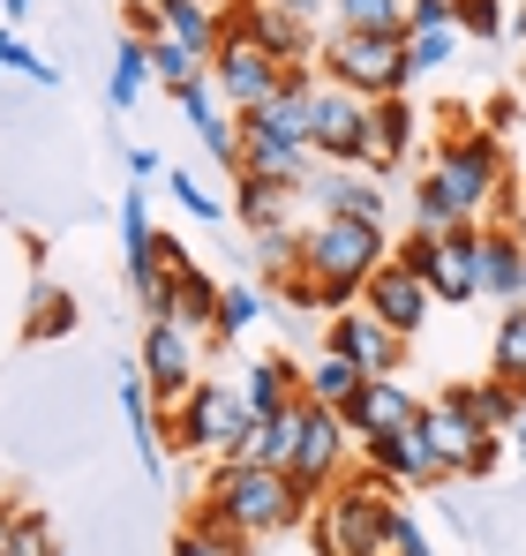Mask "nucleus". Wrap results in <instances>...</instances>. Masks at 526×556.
Listing matches in <instances>:
<instances>
[{
  "instance_id": "1",
  "label": "nucleus",
  "mask_w": 526,
  "mask_h": 556,
  "mask_svg": "<svg viewBox=\"0 0 526 556\" xmlns=\"http://www.w3.org/2000/svg\"><path fill=\"white\" fill-rule=\"evenodd\" d=\"M316 504L286 481V473H271V466H211V481H203V511H196V527H211V534H226V542H271V534H286V527H301Z\"/></svg>"
},
{
  "instance_id": "2",
  "label": "nucleus",
  "mask_w": 526,
  "mask_h": 556,
  "mask_svg": "<svg viewBox=\"0 0 526 556\" xmlns=\"http://www.w3.org/2000/svg\"><path fill=\"white\" fill-rule=\"evenodd\" d=\"M391 256V241L361 218H316L301 226V278L316 286V308H353L368 271Z\"/></svg>"
},
{
  "instance_id": "3",
  "label": "nucleus",
  "mask_w": 526,
  "mask_h": 556,
  "mask_svg": "<svg viewBox=\"0 0 526 556\" xmlns=\"http://www.w3.org/2000/svg\"><path fill=\"white\" fill-rule=\"evenodd\" d=\"M391 481L384 473H339L324 489V511H316V549L324 556H384V511H391Z\"/></svg>"
},
{
  "instance_id": "4",
  "label": "nucleus",
  "mask_w": 526,
  "mask_h": 556,
  "mask_svg": "<svg viewBox=\"0 0 526 556\" xmlns=\"http://www.w3.org/2000/svg\"><path fill=\"white\" fill-rule=\"evenodd\" d=\"M324 61V84H347L353 98H406L414 68H406V38H368V30H324L316 46Z\"/></svg>"
},
{
  "instance_id": "5",
  "label": "nucleus",
  "mask_w": 526,
  "mask_h": 556,
  "mask_svg": "<svg viewBox=\"0 0 526 556\" xmlns=\"http://www.w3.org/2000/svg\"><path fill=\"white\" fill-rule=\"evenodd\" d=\"M429 181L451 195V211L466 226H481V211L504 195V151H497V136H451L437 151V166H429Z\"/></svg>"
},
{
  "instance_id": "6",
  "label": "nucleus",
  "mask_w": 526,
  "mask_h": 556,
  "mask_svg": "<svg viewBox=\"0 0 526 556\" xmlns=\"http://www.w3.org/2000/svg\"><path fill=\"white\" fill-rule=\"evenodd\" d=\"M414 437H422V452L437 459V481H481V473H497V459H504V437H481L451 399L422 406Z\"/></svg>"
},
{
  "instance_id": "7",
  "label": "nucleus",
  "mask_w": 526,
  "mask_h": 556,
  "mask_svg": "<svg viewBox=\"0 0 526 556\" xmlns=\"http://www.w3.org/2000/svg\"><path fill=\"white\" fill-rule=\"evenodd\" d=\"M249 421H256V414L241 406V391L203 376V383H196V391L174 406V421H159V437H174L180 452H211V459H218V452H226V444H234Z\"/></svg>"
},
{
  "instance_id": "8",
  "label": "nucleus",
  "mask_w": 526,
  "mask_h": 556,
  "mask_svg": "<svg viewBox=\"0 0 526 556\" xmlns=\"http://www.w3.org/2000/svg\"><path fill=\"white\" fill-rule=\"evenodd\" d=\"M278 84H286V61H271L256 38H241V30H226V38H218V53H211V91L226 98L234 113L271 105Z\"/></svg>"
},
{
  "instance_id": "9",
  "label": "nucleus",
  "mask_w": 526,
  "mask_h": 556,
  "mask_svg": "<svg viewBox=\"0 0 526 556\" xmlns=\"http://www.w3.org/2000/svg\"><path fill=\"white\" fill-rule=\"evenodd\" d=\"M391 256H399L406 271L422 278V286L437 293L443 308H459V301H481V293H474V233H443V241H429V233H406Z\"/></svg>"
},
{
  "instance_id": "10",
  "label": "nucleus",
  "mask_w": 526,
  "mask_h": 556,
  "mask_svg": "<svg viewBox=\"0 0 526 556\" xmlns=\"http://www.w3.org/2000/svg\"><path fill=\"white\" fill-rule=\"evenodd\" d=\"M143 383H151V406H180L196 383H203V346H196V331H180V324H143Z\"/></svg>"
},
{
  "instance_id": "11",
  "label": "nucleus",
  "mask_w": 526,
  "mask_h": 556,
  "mask_svg": "<svg viewBox=\"0 0 526 556\" xmlns=\"http://www.w3.org/2000/svg\"><path fill=\"white\" fill-rule=\"evenodd\" d=\"M361 136H368V98H353L347 84H316V98H309V151L324 166H361Z\"/></svg>"
},
{
  "instance_id": "12",
  "label": "nucleus",
  "mask_w": 526,
  "mask_h": 556,
  "mask_svg": "<svg viewBox=\"0 0 526 556\" xmlns=\"http://www.w3.org/2000/svg\"><path fill=\"white\" fill-rule=\"evenodd\" d=\"M226 30L256 38L263 53H271V61H286V68L316 61V46H324V30H316V23H301V15H286V8H271V0H234V8H226Z\"/></svg>"
},
{
  "instance_id": "13",
  "label": "nucleus",
  "mask_w": 526,
  "mask_h": 556,
  "mask_svg": "<svg viewBox=\"0 0 526 556\" xmlns=\"http://www.w3.org/2000/svg\"><path fill=\"white\" fill-rule=\"evenodd\" d=\"M361 308H368V316H384V324H391L399 339H414V331H422V324L437 316V293H429L422 278L406 271L399 256H384V264L368 271V286H361Z\"/></svg>"
},
{
  "instance_id": "14",
  "label": "nucleus",
  "mask_w": 526,
  "mask_h": 556,
  "mask_svg": "<svg viewBox=\"0 0 526 556\" xmlns=\"http://www.w3.org/2000/svg\"><path fill=\"white\" fill-rule=\"evenodd\" d=\"M347 421L339 414H324V406H309V421H301V444H293V466H286V481L316 504V489H331L339 473H347Z\"/></svg>"
},
{
  "instance_id": "15",
  "label": "nucleus",
  "mask_w": 526,
  "mask_h": 556,
  "mask_svg": "<svg viewBox=\"0 0 526 556\" xmlns=\"http://www.w3.org/2000/svg\"><path fill=\"white\" fill-rule=\"evenodd\" d=\"M347 421L353 444H376V437H406L414 421H422V399L399 383V376H368L361 391H353V406L339 414Z\"/></svg>"
},
{
  "instance_id": "16",
  "label": "nucleus",
  "mask_w": 526,
  "mask_h": 556,
  "mask_svg": "<svg viewBox=\"0 0 526 556\" xmlns=\"http://www.w3.org/2000/svg\"><path fill=\"white\" fill-rule=\"evenodd\" d=\"M331 354H347L361 376H399V354H406V339L384 324V316H368L361 301L353 308H331V339H324Z\"/></svg>"
},
{
  "instance_id": "17",
  "label": "nucleus",
  "mask_w": 526,
  "mask_h": 556,
  "mask_svg": "<svg viewBox=\"0 0 526 556\" xmlns=\"http://www.w3.org/2000/svg\"><path fill=\"white\" fill-rule=\"evenodd\" d=\"M474 293L497 308L526 301V241L512 226H474Z\"/></svg>"
},
{
  "instance_id": "18",
  "label": "nucleus",
  "mask_w": 526,
  "mask_h": 556,
  "mask_svg": "<svg viewBox=\"0 0 526 556\" xmlns=\"http://www.w3.org/2000/svg\"><path fill=\"white\" fill-rule=\"evenodd\" d=\"M301 421H309V399H293V406H278V414H256L218 459L226 466H271V473H286L293 466V444H301Z\"/></svg>"
},
{
  "instance_id": "19",
  "label": "nucleus",
  "mask_w": 526,
  "mask_h": 556,
  "mask_svg": "<svg viewBox=\"0 0 526 556\" xmlns=\"http://www.w3.org/2000/svg\"><path fill=\"white\" fill-rule=\"evenodd\" d=\"M309 195H316L324 218H361V226H376V233H384V218H391V195L376 181H361L353 166H316Z\"/></svg>"
},
{
  "instance_id": "20",
  "label": "nucleus",
  "mask_w": 526,
  "mask_h": 556,
  "mask_svg": "<svg viewBox=\"0 0 526 556\" xmlns=\"http://www.w3.org/2000/svg\"><path fill=\"white\" fill-rule=\"evenodd\" d=\"M316 61H301V68H286V84H278V98L271 105H256V113H241L249 128H263V136H286V143H309V98H316Z\"/></svg>"
},
{
  "instance_id": "21",
  "label": "nucleus",
  "mask_w": 526,
  "mask_h": 556,
  "mask_svg": "<svg viewBox=\"0 0 526 556\" xmlns=\"http://www.w3.org/2000/svg\"><path fill=\"white\" fill-rule=\"evenodd\" d=\"M481 437H512V421L526 414V391H512V383H497V376H481V383H451L443 391Z\"/></svg>"
},
{
  "instance_id": "22",
  "label": "nucleus",
  "mask_w": 526,
  "mask_h": 556,
  "mask_svg": "<svg viewBox=\"0 0 526 556\" xmlns=\"http://www.w3.org/2000/svg\"><path fill=\"white\" fill-rule=\"evenodd\" d=\"M406 143H414L406 98H376V105H368V136H361V174H391V166L406 159Z\"/></svg>"
},
{
  "instance_id": "23",
  "label": "nucleus",
  "mask_w": 526,
  "mask_h": 556,
  "mask_svg": "<svg viewBox=\"0 0 526 556\" xmlns=\"http://www.w3.org/2000/svg\"><path fill=\"white\" fill-rule=\"evenodd\" d=\"M361 466L384 473L391 489H437V459L422 452L414 429H406V437H376V444H361Z\"/></svg>"
},
{
  "instance_id": "24",
  "label": "nucleus",
  "mask_w": 526,
  "mask_h": 556,
  "mask_svg": "<svg viewBox=\"0 0 526 556\" xmlns=\"http://www.w3.org/2000/svg\"><path fill=\"white\" fill-rule=\"evenodd\" d=\"M151 8H159V38L188 46L196 61H211V53H218V38H226V15H211L203 0H151Z\"/></svg>"
},
{
  "instance_id": "25",
  "label": "nucleus",
  "mask_w": 526,
  "mask_h": 556,
  "mask_svg": "<svg viewBox=\"0 0 526 556\" xmlns=\"http://www.w3.org/2000/svg\"><path fill=\"white\" fill-rule=\"evenodd\" d=\"M361 383H368V376L353 369L347 354H331V346H324V354L309 362V376H301V399H309V406H324V414H347Z\"/></svg>"
},
{
  "instance_id": "26",
  "label": "nucleus",
  "mask_w": 526,
  "mask_h": 556,
  "mask_svg": "<svg viewBox=\"0 0 526 556\" xmlns=\"http://www.w3.org/2000/svg\"><path fill=\"white\" fill-rule=\"evenodd\" d=\"M293 399H301V369H293L286 354L249 362V383H241V406H249V414H278V406H293Z\"/></svg>"
},
{
  "instance_id": "27",
  "label": "nucleus",
  "mask_w": 526,
  "mask_h": 556,
  "mask_svg": "<svg viewBox=\"0 0 526 556\" xmlns=\"http://www.w3.org/2000/svg\"><path fill=\"white\" fill-rule=\"evenodd\" d=\"M166 324H180V331H203V339L218 331V286L196 271V264H188V271H174V301H166Z\"/></svg>"
},
{
  "instance_id": "28",
  "label": "nucleus",
  "mask_w": 526,
  "mask_h": 556,
  "mask_svg": "<svg viewBox=\"0 0 526 556\" xmlns=\"http://www.w3.org/2000/svg\"><path fill=\"white\" fill-rule=\"evenodd\" d=\"M331 30H368V38H406V0H331Z\"/></svg>"
},
{
  "instance_id": "29",
  "label": "nucleus",
  "mask_w": 526,
  "mask_h": 556,
  "mask_svg": "<svg viewBox=\"0 0 526 556\" xmlns=\"http://www.w3.org/2000/svg\"><path fill=\"white\" fill-rule=\"evenodd\" d=\"M159 76H151V53H143V38H121V53H113V76H105V105L113 113H128L136 98L151 91Z\"/></svg>"
},
{
  "instance_id": "30",
  "label": "nucleus",
  "mask_w": 526,
  "mask_h": 556,
  "mask_svg": "<svg viewBox=\"0 0 526 556\" xmlns=\"http://www.w3.org/2000/svg\"><path fill=\"white\" fill-rule=\"evenodd\" d=\"M68 331H76V293H61V286H30L23 339H68Z\"/></svg>"
},
{
  "instance_id": "31",
  "label": "nucleus",
  "mask_w": 526,
  "mask_h": 556,
  "mask_svg": "<svg viewBox=\"0 0 526 556\" xmlns=\"http://www.w3.org/2000/svg\"><path fill=\"white\" fill-rule=\"evenodd\" d=\"M489 362H497V383L526 391V301L497 316V339H489Z\"/></svg>"
},
{
  "instance_id": "32",
  "label": "nucleus",
  "mask_w": 526,
  "mask_h": 556,
  "mask_svg": "<svg viewBox=\"0 0 526 556\" xmlns=\"http://www.w3.org/2000/svg\"><path fill=\"white\" fill-rule=\"evenodd\" d=\"M286 203H293V195H286V188H271V181H256V174H241V181H234V218H241L249 233H256V226H278V218H286Z\"/></svg>"
},
{
  "instance_id": "33",
  "label": "nucleus",
  "mask_w": 526,
  "mask_h": 556,
  "mask_svg": "<svg viewBox=\"0 0 526 556\" xmlns=\"http://www.w3.org/2000/svg\"><path fill=\"white\" fill-rule=\"evenodd\" d=\"M0 76H23L30 91H53V84H61V68H53L38 46H23V30H0Z\"/></svg>"
},
{
  "instance_id": "34",
  "label": "nucleus",
  "mask_w": 526,
  "mask_h": 556,
  "mask_svg": "<svg viewBox=\"0 0 526 556\" xmlns=\"http://www.w3.org/2000/svg\"><path fill=\"white\" fill-rule=\"evenodd\" d=\"M263 316H271V308H263L256 286H218V331H211V339H249Z\"/></svg>"
},
{
  "instance_id": "35",
  "label": "nucleus",
  "mask_w": 526,
  "mask_h": 556,
  "mask_svg": "<svg viewBox=\"0 0 526 556\" xmlns=\"http://www.w3.org/2000/svg\"><path fill=\"white\" fill-rule=\"evenodd\" d=\"M414 233H429V241H443V233H474V226L451 211V195H443L429 174H422V188H414Z\"/></svg>"
},
{
  "instance_id": "36",
  "label": "nucleus",
  "mask_w": 526,
  "mask_h": 556,
  "mask_svg": "<svg viewBox=\"0 0 526 556\" xmlns=\"http://www.w3.org/2000/svg\"><path fill=\"white\" fill-rule=\"evenodd\" d=\"M256 264H263V278H293L301 271V226H256Z\"/></svg>"
},
{
  "instance_id": "37",
  "label": "nucleus",
  "mask_w": 526,
  "mask_h": 556,
  "mask_svg": "<svg viewBox=\"0 0 526 556\" xmlns=\"http://www.w3.org/2000/svg\"><path fill=\"white\" fill-rule=\"evenodd\" d=\"M451 53H459V23L406 30V68H414V76H437V68H451Z\"/></svg>"
},
{
  "instance_id": "38",
  "label": "nucleus",
  "mask_w": 526,
  "mask_h": 556,
  "mask_svg": "<svg viewBox=\"0 0 526 556\" xmlns=\"http://www.w3.org/2000/svg\"><path fill=\"white\" fill-rule=\"evenodd\" d=\"M151 241H159V226H151V195L128 188V195H121V249H128V256H151Z\"/></svg>"
},
{
  "instance_id": "39",
  "label": "nucleus",
  "mask_w": 526,
  "mask_h": 556,
  "mask_svg": "<svg viewBox=\"0 0 526 556\" xmlns=\"http://www.w3.org/2000/svg\"><path fill=\"white\" fill-rule=\"evenodd\" d=\"M384 556H437V542L422 534V519H414L406 504L384 511Z\"/></svg>"
},
{
  "instance_id": "40",
  "label": "nucleus",
  "mask_w": 526,
  "mask_h": 556,
  "mask_svg": "<svg viewBox=\"0 0 526 556\" xmlns=\"http://www.w3.org/2000/svg\"><path fill=\"white\" fill-rule=\"evenodd\" d=\"M0 556H61V542H53V519H46V511H15L8 549H0Z\"/></svg>"
},
{
  "instance_id": "41",
  "label": "nucleus",
  "mask_w": 526,
  "mask_h": 556,
  "mask_svg": "<svg viewBox=\"0 0 526 556\" xmlns=\"http://www.w3.org/2000/svg\"><path fill=\"white\" fill-rule=\"evenodd\" d=\"M143 53H151V76H159L166 91H180V84H196V68H203V61H196L188 46H174V38H151Z\"/></svg>"
},
{
  "instance_id": "42",
  "label": "nucleus",
  "mask_w": 526,
  "mask_h": 556,
  "mask_svg": "<svg viewBox=\"0 0 526 556\" xmlns=\"http://www.w3.org/2000/svg\"><path fill=\"white\" fill-rule=\"evenodd\" d=\"M166 195H174L188 218H203V226H211V218H226V203H218L211 188L196 181V174H180V166H166Z\"/></svg>"
},
{
  "instance_id": "43",
  "label": "nucleus",
  "mask_w": 526,
  "mask_h": 556,
  "mask_svg": "<svg viewBox=\"0 0 526 556\" xmlns=\"http://www.w3.org/2000/svg\"><path fill=\"white\" fill-rule=\"evenodd\" d=\"M174 105L188 113V128H203V121H218V105H226V98H218L211 84H203V76H196V84H180V91H174Z\"/></svg>"
},
{
  "instance_id": "44",
  "label": "nucleus",
  "mask_w": 526,
  "mask_h": 556,
  "mask_svg": "<svg viewBox=\"0 0 526 556\" xmlns=\"http://www.w3.org/2000/svg\"><path fill=\"white\" fill-rule=\"evenodd\" d=\"M459 23L474 38H504V0H459Z\"/></svg>"
},
{
  "instance_id": "45",
  "label": "nucleus",
  "mask_w": 526,
  "mask_h": 556,
  "mask_svg": "<svg viewBox=\"0 0 526 556\" xmlns=\"http://www.w3.org/2000/svg\"><path fill=\"white\" fill-rule=\"evenodd\" d=\"M174 556H241V542H226V534H211V527H180Z\"/></svg>"
},
{
  "instance_id": "46",
  "label": "nucleus",
  "mask_w": 526,
  "mask_h": 556,
  "mask_svg": "<svg viewBox=\"0 0 526 556\" xmlns=\"http://www.w3.org/2000/svg\"><path fill=\"white\" fill-rule=\"evenodd\" d=\"M121 166H128V181H136V188L166 181V159H159V151H151V143H128V151H121Z\"/></svg>"
},
{
  "instance_id": "47",
  "label": "nucleus",
  "mask_w": 526,
  "mask_h": 556,
  "mask_svg": "<svg viewBox=\"0 0 526 556\" xmlns=\"http://www.w3.org/2000/svg\"><path fill=\"white\" fill-rule=\"evenodd\" d=\"M437 23H459V0H406V30H437Z\"/></svg>"
},
{
  "instance_id": "48",
  "label": "nucleus",
  "mask_w": 526,
  "mask_h": 556,
  "mask_svg": "<svg viewBox=\"0 0 526 556\" xmlns=\"http://www.w3.org/2000/svg\"><path fill=\"white\" fill-rule=\"evenodd\" d=\"M271 8H286V15H301V23H316V30H324V15H331V0H271Z\"/></svg>"
},
{
  "instance_id": "49",
  "label": "nucleus",
  "mask_w": 526,
  "mask_h": 556,
  "mask_svg": "<svg viewBox=\"0 0 526 556\" xmlns=\"http://www.w3.org/2000/svg\"><path fill=\"white\" fill-rule=\"evenodd\" d=\"M30 8H38V0H0V15H8V23H23Z\"/></svg>"
},
{
  "instance_id": "50",
  "label": "nucleus",
  "mask_w": 526,
  "mask_h": 556,
  "mask_svg": "<svg viewBox=\"0 0 526 556\" xmlns=\"http://www.w3.org/2000/svg\"><path fill=\"white\" fill-rule=\"evenodd\" d=\"M15 511H23V504H8V496H0V549H8V527H15Z\"/></svg>"
},
{
  "instance_id": "51",
  "label": "nucleus",
  "mask_w": 526,
  "mask_h": 556,
  "mask_svg": "<svg viewBox=\"0 0 526 556\" xmlns=\"http://www.w3.org/2000/svg\"><path fill=\"white\" fill-rule=\"evenodd\" d=\"M512 452H519V459H526V414H519V421H512Z\"/></svg>"
},
{
  "instance_id": "52",
  "label": "nucleus",
  "mask_w": 526,
  "mask_h": 556,
  "mask_svg": "<svg viewBox=\"0 0 526 556\" xmlns=\"http://www.w3.org/2000/svg\"><path fill=\"white\" fill-rule=\"evenodd\" d=\"M512 30H519V38H526V0H519V15H512Z\"/></svg>"
},
{
  "instance_id": "53",
  "label": "nucleus",
  "mask_w": 526,
  "mask_h": 556,
  "mask_svg": "<svg viewBox=\"0 0 526 556\" xmlns=\"http://www.w3.org/2000/svg\"><path fill=\"white\" fill-rule=\"evenodd\" d=\"M203 8H211V15H226V8H234V0H203Z\"/></svg>"
},
{
  "instance_id": "54",
  "label": "nucleus",
  "mask_w": 526,
  "mask_h": 556,
  "mask_svg": "<svg viewBox=\"0 0 526 556\" xmlns=\"http://www.w3.org/2000/svg\"><path fill=\"white\" fill-rule=\"evenodd\" d=\"M61 556H68V549H61Z\"/></svg>"
}]
</instances>
